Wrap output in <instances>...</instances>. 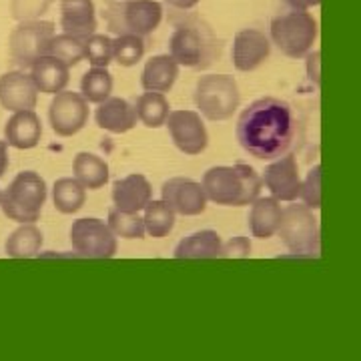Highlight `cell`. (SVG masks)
<instances>
[{
  "label": "cell",
  "instance_id": "obj_1",
  "mask_svg": "<svg viewBox=\"0 0 361 361\" xmlns=\"http://www.w3.org/2000/svg\"><path fill=\"white\" fill-rule=\"evenodd\" d=\"M297 135L291 104L275 97H263L247 106L237 118L235 137L241 149L259 161H275L293 147Z\"/></svg>",
  "mask_w": 361,
  "mask_h": 361
},
{
  "label": "cell",
  "instance_id": "obj_2",
  "mask_svg": "<svg viewBox=\"0 0 361 361\" xmlns=\"http://www.w3.org/2000/svg\"><path fill=\"white\" fill-rule=\"evenodd\" d=\"M201 187L207 201L223 207H245L261 195L263 180L255 169L245 163H237L233 167H211L203 175Z\"/></svg>",
  "mask_w": 361,
  "mask_h": 361
},
{
  "label": "cell",
  "instance_id": "obj_3",
  "mask_svg": "<svg viewBox=\"0 0 361 361\" xmlns=\"http://www.w3.org/2000/svg\"><path fill=\"white\" fill-rule=\"evenodd\" d=\"M47 203V183L35 171H23L0 197L2 213L16 223H37Z\"/></svg>",
  "mask_w": 361,
  "mask_h": 361
},
{
  "label": "cell",
  "instance_id": "obj_4",
  "mask_svg": "<svg viewBox=\"0 0 361 361\" xmlns=\"http://www.w3.org/2000/svg\"><path fill=\"white\" fill-rule=\"evenodd\" d=\"M277 233L291 255L319 257L322 253L319 223L307 205L291 201V205L285 207Z\"/></svg>",
  "mask_w": 361,
  "mask_h": 361
},
{
  "label": "cell",
  "instance_id": "obj_5",
  "mask_svg": "<svg viewBox=\"0 0 361 361\" xmlns=\"http://www.w3.org/2000/svg\"><path fill=\"white\" fill-rule=\"evenodd\" d=\"M271 42L289 59H303L317 40V20L307 11L277 14L269 26Z\"/></svg>",
  "mask_w": 361,
  "mask_h": 361
},
{
  "label": "cell",
  "instance_id": "obj_6",
  "mask_svg": "<svg viewBox=\"0 0 361 361\" xmlns=\"http://www.w3.org/2000/svg\"><path fill=\"white\" fill-rule=\"evenodd\" d=\"M195 104L199 109V115H203L209 121L231 118L241 104V92L237 80L229 75L199 77L195 85Z\"/></svg>",
  "mask_w": 361,
  "mask_h": 361
},
{
  "label": "cell",
  "instance_id": "obj_7",
  "mask_svg": "<svg viewBox=\"0 0 361 361\" xmlns=\"http://www.w3.org/2000/svg\"><path fill=\"white\" fill-rule=\"evenodd\" d=\"M104 18L115 35H153L163 20V4L157 0H125L106 4Z\"/></svg>",
  "mask_w": 361,
  "mask_h": 361
},
{
  "label": "cell",
  "instance_id": "obj_8",
  "mask_svg": "<svg viewBox=\"0 0 361 361\" xmlns=\"http://www.w3.org/2000/svg\"><path fill=\"white\" fill-rule=\"evenodd\" d=\"M213 44L209 28H201L197 23H183L175 26L169 39V54L179 66L185 68H207L213 61Z\"/></svg>",
  "mask_w": 361,
  "mask_h": 361
},
{
  "label": "cell",
  "instance_id": "obj_9",
  "mask_svg": "<svg viewBox=\"0 0 361 361\" xmlns=\"http://www.w3.org/2000/svg\"><path fill=\"white\" fill-rule=\"evenodd\" d=\"M56 35L54 23L51 20H23L13 28L8 39V54L14 65L30 68L40 56H47L51 51V40Z\"/></svg>",
  "mask_w": 361,
  "mask_h": 361
},
{
  "label": "cell",
  "instance_id": "obj_10",
  "mask_svg": "<svg viewBox=\"0 0 361 361\" xmlns=\"http://www.w3.org/2000/svg\"><path fill=\"white\" fill-rule=\"evenodd\" d=\"M71 245L78 257L111 259L116 253V237L104 221L85 217L71 225Z\"/></svg>",
  "mask_w": 361,
  "mask_h": 361
},
{
  "label": "cell",
  "instance_id": "obj_11",
  "mask_svg": "<svg viewBox=\"0 0 361 361\" xmlns=\"http://www.w3.org/2000/svg\"><path fill=\"white\" fill-rule=\"evenodd\" d=\"M49 121L59 137H73L89 123V103L80 92L61 90L49 106Z\"/></svg>",
  "mask_w": 361,
  "mask_h": 361
},
{
  "label": "cell",
  "instance_id": "obj_12",
  "mask_svg": "<svg viewBox=\"0 0 361 361\" xmlns=\"http://www.w3.org/2000/svg\"><path fill=\"white\" fill-rule=\"evenodd\" d=\"M171 141L183 155H201L209 145V133L197 111H171L165 121Z\"/></svg>",
  "mask_w": 361,
  "mask_h": 361
},
{
  "label": "cell",
  "instance_id": "obj_13",
  "mask_svg": "<svg viewBox=\"0 0 361 361\" xmlns=\"http://www.w3.org/2000/svg\"><path fill=\"white\" fill-rule=\"evenodd\" d=\"M161 199L183 217H197L205 213L209 203L201 183L189 177H173L165 180L161 187Z\"/></svg>",
  "mask_w": 361,
  "mask_h": 361
},
{
  "label": "cell",
  "instance_id": "obj_14",
  "mask_svg": "<svg viewBox=\"0 0 361 361\" xmlns=\"http://www.w3.org/2000/svg\"><path fill=\"white\" fill-rule=\"evenodd\" d=\"M261 180L269 189L271 197H275L279 203L297 201L299 191H301V175H299L297 157L293 153H285L283 157L275 159L271 165H267Z\"/></svg>",
  "mask_w": 361,
  "mask_h": 361
},
{
  "label": "cell",
  "instance_id": "obj_15",
  "mask_svg": "<svg viewBox=\"0 0 361 361\" xmlns=\"http://www.w3.org/2000/svg\"><path fill=\"white\" fill-rule=\"evenodd\" d=\"M271 56V40L257 28H243L233 39V66L239 73L257 71Z\"/></svg>",
  "mask_w": 361,
  "mask_h": 361
},
{
  "label": "cell",
  "instance_id": "obj_16",
  "mask_svg": "<svg viewBox=\"0 0 361 361\" xmlns=\"http://www.w3.org/2000/svg\"><path fill=\"white\" fill-rule=\"evenodd\" d=\"M39 101V89L25 71H8L0 77V104L6 111H28Z\"/></svg>",
  "mask_w": 361,
  "mask_h": 361
},
{
  "label": "cell",
  "instance_id": "obj_17",
  "mask_svg": "<svg viewBox=\"0 0 361 361\" xmlns=\"http://www.w3.org/2000/svg\"><path fill=\"white\" fill-rule=\"evenodd\" d=\"M153 199V187L141 173H133L113 185V203L118 211L141 213L147 203Z\"/></svg>",
  "mask_w": 361,
  "mask_h": 361
},
{
  "label": "cell",
  "instance_id": "obj_18",
  "mask_svg": "<svg viewBox=\"0 0 361 361\" xmlns=\"http://www.w3.org/2000/svg\"><path fill=\"white\" fill-rule=\"evenodd\" d=\"M94 121L103 130H109L113 135H125L137 125V111L135 106L121 97H109L106 101L99 103V109L94 113Z\"/></svg>",
  "mask_w": 361,
  "mask_h": 361
},
{
  "label": "cell",
  "instance_id": "obj_19",
  "mask_svg": "<svg viewBox=\"0 0 361 361\" xmlns=\"http://www.w3.org/2000/svg\"><path fill=\"white\" fill-rule=\"evenodd\" d=\"M61 28L66 35L89 39L97 30V11L92 0H61Z\"/></svg>",
  "mask_w": 361,
  "mask_h": 361
},
{
  "label": "cell",
  "instance_id": "obj_20",
  "mask_svg": "<svg viewBox=\"0 0 361 361\" xmlns=\"http://www.w3.org/2000/svg\"><path fill=\"white\" fill-rule=\"evenodd\" d=\"M40 137H42V123H40L39 115L35 113V109L16 111L4 127L6 145L20 149V151L35 149L40 142Z\"/></svg>",
  "mask_w": 361,
  "mask_h": 361
},
{
  "label": "cell",
  "instance_id": "obj_21",
  "mask_svg": "<svg viewBox=\"0 0 361 361\" xmlns=\"http://www.w3.org/2000/svg\"><path fill=\"white\" fill-rule=\"evenodd\" d=\"M30 78H32L39 92L56 94V92L66 89V85L71 80V68L63 61H59L56 56L47 54V56H40L39 61L32 63Z\"/></svg>",
  "mask_w": 361,
  "mask_h": 361
},
{
  "label": "cell",
  "instance_id": "obj_22",
  "mask_svg": "<svg viewBox=\"0 0 361 361\" xmlns=\"http://www.w3.org/2000/svg\"><path fill=\"white\" fill-rule=\"evenodd\" d=\"M281 213L283 207L279 205V201L275 197H261L251 203V211H249V231L255 239H269L273 237L279 223H281Z\"/></svg>",
  "mask_w": 361,
  "mask_h": 361
},
{
  "label": "cell",
  "instance_id": "obj_23",
  "mask_svg": "<svg viewBox=\"0 0 361 361\" xmlns=\"http://www.w3.org/2000/svg\"><path fill=\"white\" fill-rule=\"evenodd\" d=\"M175 259H219L223 257V239L213 229L187 235L175 247Z\"/></svg>",
  "mask_w": 361,
  "mask_h": 361
},
{
  "label": "cell",
  "instance_id": "obj_24",
  "mask_svg": "<svg viewBox=\"0 0 361 361\" xmlns=\"http://www.w3.org/2000/svg\"><path fill=\"white\" fill-rule=\"evenodd\" d=\"M179 78V65L171 59V54H157L147 61L142 68L141 85L151 92H169L175 80Z\"/></svg>",
  "mask_w": 361,
  "mask_h": 361
},
{
  "label": "cell",
  "instance_id": "obj_25",
  "mask_svg": "<svg viewBox=\"0 0 361 361\" xmlns=\"http://www.w3.org/2000/svg\"><path fill=\"white\" fill-rule=\"evenodd\" d=\"M73 173H75V179L89 191H99L103 189L109 180V165L106 161L101 159L94 153H78L73 161Z\"/></svg>",
  "mask_w": 361,
  "mask_h": 361
},
{
  "label": "cell",
  "instance_id": "obj_26",
  "mask_svg": "<svg viewBox=\"0 0 361 361\" xmlns=\"http://www.w3.org/2000/svg\"><path fill=\"white\" fill-rule=\"evenodd\" d=\"M42 231L35 223H20L18 229H14L6 243H4V249H6V255L13 259H30L37 257L40 253V247H42Z\"/></svg>",
  "mask_w": 361,
  "mask_h": 361
},
{
  "label": "cell",
  "instance_id": "obj_27",
  "mask_svg": "<svg viewBox=\"0 0 361 361\" xmlns=\"http://www.w3.org/2000/svg\"><path fill=\"white\" fill-rule=\"evenodd\" d=\"M135 111H137V118L147 129H159L167 121L169 113H171V104H169L167 97L163 92L145 90L135 103Z\"/></svg>",
  "mask_w": 361,
  "mask_h": 361
},
{
  "label": "cell",
  "instance_id": "obj_28",
  "mask_svg": "<svg viewBox=\"0 0 361 361\" xmlns=\"http://www.w3.org/2000/svg\"><path fill=\"white\" fill-rule=\"evenodd\" d=\"M87 201V189L75 177H63L52 187V203L54 209L63 215H73L82 209Z\"/></svg>",
  "mask_w": 361,
  "mask_h": 361
},
{
  "label": "cell",
  "instance_id": "obj_29",
  "mask_svg": "<svg viewBox=\"0 0 361 361\" xmlns=\"http://www.w3.org/2000/svg\"><path fill=\"white\" fill-rule=\"evenodd\" d=\"M142 211H145V215H142L145 231L149 233L153 239H163V237H167L169 233L173 231L177 213L163 199H159V201L151 199Z\"/></svg>",
  "mask_w": 361,
  "mask_h": 361
},
{
  "label": "cell",
  "instance_id": "obj_30",
  "mask_svg": "<svg viewBox=\"0 0 361 361\" xmlns=\"http://www.w3.org/2000/svg\"><path fill=\"white\" fill-rule=\"evenodd\" d=\"M113 92V75L101 68V66H92L82 75L80 80V94L85 97L87 103L99 104L106 101Z\"/></svg>",
  "mask_w": 361,
  "mask_h": 361
},
{
  "label": "cell",
  "instance_id": "obj_31",
  "mask_svg": "<svg viewBox=\"0 0 361 361\" xmlns=\"http://www.w3.org/2000/svg\"><path fill=\"white\" fill-rule=\"evenodd\" d=\"M145 56V37L139 35H116L113 39V61L121 66H135Z\"/></svg>",
  "mask_w": 361,
  "mask_h": 361
},
{
  "label": "cell",
  "instance_id": "obj_32",
  "mask_svg": "<svg viewBox=\"0 0 361 361\" xmlns=\"http://www.w3.org/2000/svg\"><path fill=\"white\" fill-rule=\"evenodd\" d=\"M49 54L63 61L68 68L77 66L80 61H85V39L75 35H54L51 40V51Z\"/></svg>",
  "mask_w": 361,
  "mask_h": 361
},
{
  "label": "cell",
  "instance_id": "obj_33",
  "mask_svg": "<svg viewBox=\"0 0 361 361\" xmlns=\"http://www.w3.org/2000/svg\"><path fill=\"white\" fill-rule=\"evenodd\" d=\"M106 225L113 231V235L121 237V239H142L147 233L145 221L139 213H127V211H118V209H113L109 213Z\"/></svg>",
  "mask_w": 361,
  "mask_h": 361
},
{
  "label": "cell",
  "instance_id": "obj_34",
  "mask_svg": "<svg viewBox=\"0 0 361 361\" xmlns=\"http://www.w3.org/2000/svg\"><path fill=\"white\" fill-rule=\"evenodd\" d=\"M85 59L90 66H106L113 63V39L109 35H90L85 39Z\"/></svg>",
  "mask_w": 361,
  "mask_h": 361
},
{
  "label": "cell",
  "instance_id": "obj_35",
  "mask_svg": "<svg viewBox=\"0 0 361 361\" xmlns=\"http://www.w3.org/2000/svg\"><path fill=\"white\" fill-rule=\"evenodd\" d=\"M299 199L303 205H307L311 211H317L322 207V167L315 165L307 173V179L301 180V191Z\"/></svg>",
  "mask_w": 361,
  "mask_h": 361
},
{
  "label": "cell",
  "instance_id": "obj_36",
  "mask_svg": "<svg viewBox=\"0 0 361 361\" xmlns=\"http://www.w3.org/2000/svg\"><path fill=\"white\" fill-rule=\"evenodd\" d=\"M52 0H13L11 2V13L14 20H35L49 11Z\"/></svg>",
  "mask_w": 361,
  "mask_h": 361
},
{
  "label": "cell",
  "instance_id": "obj_37",
  "mask_svg": "<svg viewBox=\"0 0 361 361\" xmlns=\"http://www.w3.org/2000/svg\"><path fill=\"white\" fill-rule=\"evenodd\" d=\"M251 255V241L247 237H233L229 243H223V257L245 259Z\"/></svg>",
  "mask_w": 361,
  "mask_h": 361
},
{
  "label": "cell",
  "instance_id": "obj_38",
  "mask_svg": "<svg viewBox=\"0 0 361 361\" xmlns=\"http://www.w3.org/2000/svg\"><path fill=\"white\" fill-rule=\"evenodd\" d=\"M293 11H310L313 6H319L322 0H285Z\"/></svg>",
  "mask_w": 361,
  "mask_h": 361
},
{
  "label": "cell",
  "instance_id": "obj_39",
  "mask_svg": "<svg viewBox=\"0 0 361 361\" xmlns=\"http://www.w3.org/2000/svg\"><path fill=\"white\" fill-rule=\"evenodd\" d=\"M11 165V157H8V145L6 141H0V179L6 173V169Z\"/></svg>",
  "mask_w": 361,
  "mask_h": 361
},
{
  "label": "cell",
  "instance_id": "obj_40",
  "mask_svg": "<svg viewBox=\"0 0 361 361\" xmlns=\"http://www.w3.org/2000/svg\"><path fill=\"white\" fill-rule=\"evenodd\" d=\"M169 6L177 8V11H191L199 4V0H165Z\"/></svg>",
  "mask_w": 361,
  "mask_h": 361
},
{
  "label": "cell",
  "instance_id": "obj_41",
  "mask_svg": "<svg viewBox=\"0 0 361 361\" xmlns=\"http://www.w3.org/2000/svg\"><path fill=\"white\" fill-rule=\"evenodd\" d=\"M0 197H2V191H0Z\"/></svg>",
  "mask_w": 361,
  "mask_h": 361
}]
</instances>
